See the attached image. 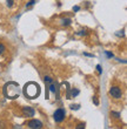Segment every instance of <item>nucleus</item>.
Here are the masks:
<instances>
[{"instance_id":"obj_1","label":"nucleus","mask_w":127,"mask_h":129,"mask_svg":"<svg viewBox=\"0 0 127 129\" xmlns=\"http://www.w3.org/2000/svg\"><path fill=\"white\" fill-rule=\"evenodd\" d=\"M4 95L7 99H11V100L19 98V95H20V87H19V85L13 81L6 83L4 86Z\"/></svg>"},{"instance_id":"obj_2","label":"nucleus","mask_w":127,"mask_h":129,"mask_svg":"<svg viewBox=\"0 0 127 129\" xmlns=\"http://www.w3.org/2000/svg\"><path fill=\"white\" fill-rule=\"evenodd\" d=\"M40 92H41V90H40V86H39L38 83H35V82H28L24 87L25 96L28 99H31V100L38 98V96L40 95Z\"/></svg>"},{"instance_id":"obj_3","label":"nucleus","mask_w":127,"mask_h":129,"mask_svg":"<svg viewBox=\"0 0 127 129\" xmlns=\"http://www.w3.org/2000/svg\"><path fill=\"white\" fill-rule=\"evenodd\" d=\"M65 116H66V112L64 110V109H58V110H55L54 112V115H53V117H54V121L55 122H62L64 120H65Z\"/></svg>"},{"instance_id":"obj_4","label":"nucleus","mask_w":127,"mask_h":129,"mask_svg":"<svg viewBox=\"0 0 127 129\" xmlns=\"http://www.w3.org/2000/svg\"><path fill=\"white\" fill-rule=\"evenodd\" d=\"M110 94L113 96V98H115V99H120L121 96H122L121 89L119 88V87H112V88L110 89Z\"/></svg>"},{"instance_id":"obj_5","label":"nucleus","mask_w":127,"mask_h":129,"mask_svg":"<svg viewBox=\"0 0 127 129\" xmlns=\"http://www.w3.org/2000/svg\"><path fill=\"white\" fill-rule=\"evenodd\" d=\"M28 127L32 129H37V128H42V123L41 121H39V120H32L28 122Z\"/></svg>"},{"instance_id":"obj_6","label":"nucleus","mask_w":127,"mask_h":129,"mask_svg":"<svg viewBox=\"0 0 127 129\" xmlns=\"http://www.w3.org/2000/svg\"><path fill=\"white\" fill-rule=\"evenodd\" d=\"M22 112H24L25 116H27V117H32V116H34L35 114V110L32 107H24L22 108Z\"/></svg>"},{"instance_id":"obj_7","label":"nucleus","mask_w":127,"mask_h":129,"mask_svg":"<svg viewBox=\"0 0 127 129\" xmlns=\"http://www.w3.org/2000/svg\"><path fill=\"white\" fill-rule=\"evenodd\" d=\"M48 85H49V87H48V88H49V90H51L52 93H57V86H55L54 82L52 81V82H49Z\"/></svg>"},{"instance_id":"obj_8","label":"nucleus","mask_w":127,"mask_h":129,"mask_svg":"<svg viewBox=\"0 0 127 129\" xmlns=\"http://www.w3.org/2000/svg\"><path fill=\"white\" fill-rule=\"evenodd\" d=\"M69 24H71V19H64L62 20V25L64 26H68Z\"/></svg>"},{"instance_id":"obj_9","label":"nucleus","mask_w":127,"mask_h":129,"mask_svg":"<svg viewBox=\"0 0 127 129\" xmlns=\"http://www.w3.org/2000/svg\"><path fill=\"white\" fill-rule=\"evenodd\" d=\"M78 94H79V90H78V89H72V95H71V96H73V98H74V96H77Z\"/></svg>"},{"instance_id":"obj_10","label":"nucleus","mask_w":127,"mask_h":129,"mask_svg":"<svg viewBox=\"0 0 127 129\" xmlns=\"http://www.w3.org/2000/svg\"><path fill=\"white\" fill-rule=\"evenodd\" d=\"M4 52H5V46H4L3 44H0V55L3 54Z\"/></svg>"},{"instance_id":"obj_11","label":"nucleus","mask_w":127,"mask_h":129,"mask_svg":"<svg viewBox=\"0 0 127 129\" xmlns=\"http://www.w3.org/2000/svg\"><path fill=\"white\" fill-rule=\"evenodd\" d=\"M7 5L10 7H12L13 6V0H7Z\"/></svg>"},{"instance_id":"obj_12","label":"nucleus","mask_w":127,"mask_h":129,"mask_svg":"<svg viewBox=\"0 0 127 129\" xmlns=\"http://www.w3.org/2000/svg\"><path fill=\"white\" fill-rule=\"evenodd\" d=\"M71 109H79V105H72L71 106Z\"/></svg>"},{"instance_id":"obj_13","label":"nucleus","mask_w":127,"mask_h":129,"mask_svg":"<svg viewBox=\"0 0 127 129\" xmlns=\"http://www.w3.org/2000/svg\"><path fill=\"white\" fill-rule=\"evenodd\" d=\"M34 3H35V0H31V1H30V3L27 4V6H32V5H33Z\"/></svg>"},{"instance_id":"obj_14","label":"nucleus","mask_w":127,"mask_h":129,"mask_svg":"<svg viewBox=\"0 0 127 129\" xmlns=\"http://www.w3.org/2000/svg\"><path fill=\"white\" fill-rule=\"evenodd\" d=\"M96 69H98V72H99V73H101V72H103V71H101V67H100L99 64L96 66Z\"/></svg>"},{"instance_id":"obj_15","label":"nucleus","mask_w":127,"mask_h":129,"mask_svg":"<svg viewBox=\"0 0 127 129\" xmlns=\"http://www.w3.org/2000/svg\"><path fill=\"white\" fill-rule=\"evenodd\" d=\"M106 55L108 56V58H112V56H113V54H111V53H108V52H106Z\"/></svg>"},{"instance_id":"obj_16","label":"nucleus","mask_w":127,"mask_h":129,"mask_svg":"<svg viewBox=\"0 0 127 129\" xmlns=\"http://www.w3.org/2000/svg\"><path fill=\"white\" fill-rule=\"evenodd\" d=\"M73 11H75V12H78V11H79V6H75L74 8H73Z\"/></svg>"},{"instance_id":"obj_17","label":"nucleus","mask_w":127,"mask_h":129,"mask_svg":"<svg viewBox=\"0 0 127 129\" xmlns=\"http://www.w3.org/2000/svg\"><path fill=\"white\" fill-rule=\"evenodd\" d=\"M85 34H86V32H85V31H81V32L79 33V35H85Z\"/></svg>"},{"instance_id":"obj_18","label":"nucleus","mask_w":127,"mask_h":129,"mask_svg":"<svg viewBox=\"0 0 127 129\" xmlns=\"http://www.w3.org/2000/svg\"><path fill=\"white\" fill-rule=\"evenodd\" d=\"M84 127H85V124H79V126H78V128H84Z\"/></svg>"}]
</instances>
